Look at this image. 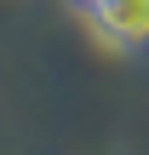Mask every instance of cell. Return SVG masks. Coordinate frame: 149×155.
<instances>
[{"mask_svg":"<svg viewBox=\"0 0 149 155\" xmlns=\"http://www.w3.org/2000/svg\"><path fill=\"white\" fill-rule=\"evenodd\" d=\"M92 29L109 46H149V0H98Z\"/></svg>","mask_w":149,"mask_h":155,"instance_id":"1","label":"cell"},{"mask_svg":"<svg viewBox=\"0 0 149 155\" xmlns=\"http://www.w3.org/2000/svg\"><path fill=\"white\" fill-rule=\"evenodd\" d=\"M80 6H98V0H80Z\"/></svg>","mask_w":149,"mask_h":155,"instance_id":"2","label":"cell"}]
</instances>
